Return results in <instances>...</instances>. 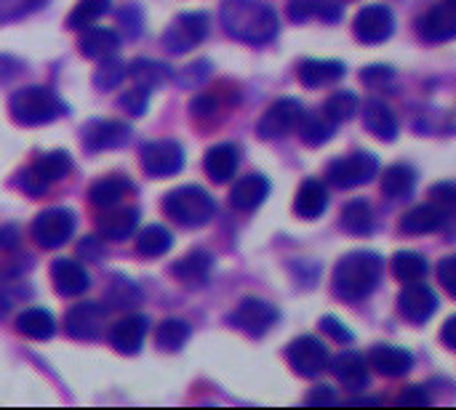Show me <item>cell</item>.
Masks as SVG:
<instances>
[{
  "instance_id": "e575fe53",
  "label": "cell",
  "mask_w": 456,
  "mask_h": 410,
  "mask_svg": "<svg viewBox=\"0 0 456 410\" xmlns=\"http://www.w3.org/2000/svg\"><path fill=\"white\" fill-rule=\"evenodd\" d=\"M414 184H417V171L406 163H398V165H390L382 176V192L387 197H409L414 192Z\"/></svg>"
},
{
  "instance_id": "f546056e",
  "label": "cell",
  "mask_w": 456,
  "mask_h": 410,
  "mask_svg": "<svg viewBox=\"0 0 456 410\" xmlns=\"http://www.w3.org/2000/svg\"><path fill=\"white\" fill-rule=\"evenodd\" d=\"M128 195H134V184L126 179V176H104L99 181L91 184L88 189V197L96 208H112V205H120Z\"/></svg>"
},
{
  "instance_id": "3957f363",
  "label": "cell",
  "mask_w": 456,
  "mask_h": 410,
  "mask_svg": "<svg viewBox=\"0 0 456 410\" xmlns=\"http://www.w3.org/2000/svg\"><path fill=\"white\" fill-rule=\"evenodd\" d=\"M8 112H11L13 123L27 125V128H35V125L53 123L64 112V104L45 85H24V88H19V91L11 93Z\"/></svg>"
},
{
  "instance_id": "83f0119b",
  "label": "cell",
  "mask_w": 456,
  "mask_h": 410,
  "mask_svg": "<svg viewBox=\"0 0 456 410\" xmlns=\"http://www.w3.org/2000/svg\"><path fill=\"white\" fill-rule=\"evenodd\" d=\"M77 48H80V53H83L86 59L102 61V59L112 56V53L120 48V37H118V32L110 29V27H88V29L80 35Z\"/></svg>"
},
{
  "instance_id": "60d3db41",
  "label": "cell",
  "mask_w": 456,
  "mask_h": 410,
  "mask_svg": "<svg viewBox=\"0 0 456 410\" xmlns=\"http://www.w3.org/2000/svg\"><path fill=\"white\" fill-rule=\"evenodd\" d=\"M107 11H110V0H77L72 13L67 16V27L69 29H86L96 19H102Z\"/></svg>"
},
{
  "instance_id": "f5cc1de1",
  "label": "cell",
  "mask_w": 456,
  "mask_h": 410,
  "mask_svg": "<svg viewBox=\"0 0 456 410\" xmlns=\"http://www.w3.org/2000/svg\"><path fill=\"white\" fill-rule=\"evenodd\" d=\"M313 16V0H289V19L291 21H307Z\"/></svg>"
},
{
  "instance_id": "8d00e7d4",
  "label": "cell",
  "mask_w": 456,
  "mask_h": 410,
  "mask_svg": "<svg viewBox=\"0 0 456 410\" xmlns=\"http://www.w3.org/2000/svg\"><path fill=\"white\" fill-rule=\"evenodd\" d=\"M128 75L142 88H158V85H163L171 77V67L163 64V61H155V59H136L128 67Z\"/></svg>"
},
{
  "instance_id": "bcb514c9",
  "label": "cell",
  "mask_w": 456,
  "mask_h": 410,
  "mask_svg": "<svg viewBox=\"0 0 456 410\" xmlns=\"http://www.w3.org/2000/svg\"><path fill=\"white\" fill-rule=\"evenodd\" d=\"M393 77H395V69H393V67H385V64H374V67H366V69L361 72V80H363L366 85H374V88L387 85Z\"/></svg>"
},
{
  "instance_id": "2e32d148",
  "label": "cell",
  "mask_w": 456,
  "mask_h": 410,
  "mask_svg": "<svg viewBox=\"0 0 456 410\" xmlns=\"http://www.w3.org/2000/svg\"><path fill=\"white\" fill-rule=\"evenodd\" d=\"M398 310H401V315L409 320V323H417V326H422V323H428L433 315H436V310H438V296H436V291L433 288H428L425 283H406V288L401 291V296H398Z\"/></svg>"
},
{
  "instance_id": "ba28073f",
  "label": "cell",
  "mask_w": 456,
  "mask_h": 410,
  "mask_svg": "<svg viewBox=\"0 0 456 410\" xmlns=\"http://www.w3.org/2000/svg\"><path fill=\"white\" fill-rule=\"evenodd\" d=\"M302 117H305V107H302L299 99H291V96L278 99V101H273V104L267 107V112L259 117L256 133H259L262 139H267V141H270V139H283L286 133H291V131L299 128Z\"/></svg>"
},
{
  "instance_id": "9a60e30c",
  "label": "cell",
  "mask_w": 456,
  "mask_h": 410,
  "mask_svg": "<svg viewBox=\"0 0 456 410\" xmlns=\"http://www.w3.org/2000/svg\"><path fill=\"white\" fill-rule=\"evenodd\" d=\"M238 88H230L227 83H219L216 88L211 91H203L198 93L192 101H190V112L192 117L203 125V123H216L214 117L219 115H227V109H232L238 104Z\"/></svg>"
},
{
  "instance_id": "8fae6325",
  "label": "cell",
  "mask_w": 456,
  "mask_h": 410,
  "mask_svg": "<svg viewBox=\"0 0 456 410\" xmlns=\"http://www.w3.org/2000/svg\"><path fill=\"white\" fill-rule=\"evenodd\" d=\"M286 360L305 379L321 376L329 368V363H331L326 344L321 339H315V336H299V339H294L289 344V350H286Z\"/></svg>"
},
{
  "instance_id": "7bdbcfd3",
  "label": "cell",
  "mask_w": 456,
  "mask_h": 410,
  "mask_svg": "<svg viewBox=\"0 0 456 410\" xmlns=\"http://www.w3.org/2000/svg\"><path fill=\"white\" fill-rule=\"evenodd\" d=\"M358 112V96L353 91H337L326 99L323 104V115L331 117L334 123H345Z\"/></svg>"
},
{
  "instance_id": "680465c9",
  "label": "cell",
  "mask_w": 456,
  "mask_h": 410,
  "mask_svg": "<svg viewBox=\"0 0 456 410\" xmlns=\"http://www.w3.org/2000/svg\"><path fill=\"white\" fill-rule=\"evenodd\" d=\"M13 235H16V232H13V227L0 229V245H3V248H11V245H13Z\"/></svg>"
},
{
  "instance_id": "e0dca14e",
  "label": "cell",
  "mask_w": 456,
  "mask_h": 410,
  "mask_svg": "<svg viewBox=\"0 0 456 410\" xmlns=\"http://www.w3.org/2000/svg\"><path fill=\"white\" fill-rule=\"evenodd\" d=\"M128 139H131V128L120 120H91L88 125H83V144L91 152L118 149L128 144Z\"/></svg>"
},
{
  "instance_id": "f6af8a7d",
  "label": "cell",
  "mask_w": 456,
  "mask_h": 410,
  "mask_svg": "<svg viewBox=\"0 0 456 410\" xmlns=\"http://www.w3.org/2000/svg\"><path fill=\"white\" fill-rule=\"evenodd\" d=\"M430 197L436 205H441L444 211H456V181H441L430 189Z\"/></svg>"
},
{
  "instance_id": "91938a15",
  "label": "cell",
  "mask_w": 456,
  "mask_h": 410,
  "mask_svg": "<svg viewBox=\"0 0 456 410\" xmlns=\"http://www.w3.org/2000/svg\"><path fill=\"white\" fill-rule=\"evenodd\" d=\"M446 3H452V5H456V0H446Z\"/></svg>"
},
{
  "instance_id": "f1b7e54d",
  "label": "cell",
  "mask_w": 456,
  "mask_h": 410,
  "mask_svg": "<svg viewBox=\"0 0 456 410\" xmlns=\"http://www.w3.org/2000/svg\"><path fill=\"white\" fill-rule=\"evenodd\" d=\"M211 267H214V259L211 253L206 251H190L187 256H182L174 267H171V275L182 283V285H203L211 275Z\"/></svg>"
},
{
  "instance_id": "4dcf8cb0",
  "label": "cell",
  "mask_w": 456,
  "mask_h": 410,
  "mask_svg": "<svg viewBox=\"0 0 456 410\" xmlns=\"http://www.w3.org/2000/svg\"><path fill=\"white\" fill-rule=\"evenodd\" d=\"M329 205V192H326V184L318 181V179H305L299 192H297V200H294V211L297 216L302 219H318L323 216Z\"/></svg>"
},
{
  "instance_id": "ee69618b",
  "label": "cell",
  "mask_w": 456,
  "mask_h": 410,
  "mask_svg": "<svg viewBox=\"0 0 456 410\" xmlns=\"http://www.w3.org/2000/svg\"><path fill=\"white\" fill-rule=\"evenodd\" d=\"M118 104H120V109H126L128 115L139 117V115H144V109H147V104H150V88L134 85V88H128V91L120 93Z\"/></svg>"
},
{
  "instance_id": "11a10c76",
  "label": "cell",
  "mask_w": 456,
  "mask_h": 410,
  "mask_svg": "<svg viewBox=\"0 0 456 410\" xmlns=\"http://www.w3.org/2000/svg\"><path fill=\"white\" fill-rule=\"evenodd\" d=\"M401 403H403V406H428L430 398H428L419 387H409V390L401 395Z\"/></svg>"
},
{
  "instance_id": "30bf717a",
  "label": "cell",
  "mask_w": 456,
  "mask_h": 410,
  "mask_svg": "<svg viewBox=\"0 0 456 410\" xmlns=\"http://www.w3.org/2000/svg\"><path fill=\"white\" fill-rule=\"evenodd\" d=\"M230 323H232V328L243 331L246 336L262 339V336L278 323V310H275L270 301H265V299L248 296V299H243V301L232 310Z\"/></svg>"
},
{
  "instance_id": "6f0895ef",
  "label": "cell",
  "mask_w": 456,
  "mask_h": 410,
  "mask_svg": "<svg viewBox=\"0 0 456 410\" xmlns=\"http://www.w3.org/2000/svg\"><path fill=\"white\" fill-rule=\"evenodd\" d=\"M77 251H80V256H86V259H96V256H99V248H96V240H94V237H86V243H83Z\"/></svg>"
},
{
  "instance_id": "7c38bea8",
  "label": "cell",
  "mask_w": 456,
  "mask_h": 410,
  "mask_svg": "<svg viewBox=\"0 0 456 410\" xmlns=\"http://www.w3.org/2000/svg\"><path fill=\"white\" fill-rule=\"evenodd\" d=\"M206 35H208V16L206 13H200V11L179 13L174 19V24L166 29L163 45L171 53H187L190 48H195L198 43H203Z\"/></svg>"
},
{
  "instance_id": "603a6c76",
  "label": "cell",
  "mask_w": 456,
  "mask_h": 410,
  "mask_svg": "<svg viewBox=\"0 0 456 410\" xmlns=\"http://www.w3.org/2000/svg\"><path fill=\"white\" fill-rule=\"evenodd\" d=\"M446 221H449V211H444L436 203H428V205H417L403 213L401 232L403 235H430V232L444 229Z\"/></svg>"
},
{
  "instance_id": "ac0fdd59",
  "label": "cell",
  "mask_w": 456,
  "mask_h": 410,
  "mask_svg": "<svg viewBox=\"0 0 456 410\" xmlns=\"http://www.w3.org/2000/svg\"><path fill=\"white\" fill-rule=\"evenodd\" d=\"M147 318L142 315H128L123 320H118L110 331H107V339L110 344L120 352V355H139L142 344H144V336H147Z\"/></svg>"
},
{
  "instance_id": "816d5d0a",
  "label": "cell",
  "mask_w": 456,
  "mask_h": 410,
  "mask_svg": "<svg viewBox=\"0 0 456 410\" xmlns=\"http://www.w3.org/2000/svg\"><path fill=\"white\" fill-rule=\"evenodd\" d=\"M321 328H323L331 339H337L339 344H350V342H353V334H350L337 318H323V320H321Z\"/></svg>"
},
{
  "instance_id": "836d02e7",
  "label": "cell",
  "mask_w": 456,
  "mask_h": 410,
  "mask_svg": "<svg viewBox=\"0 0 456 410\" xmlns=\"http://www.w3.org/2000/svg\"><path fill=\"white\" fill-rule=\"evenodd\" d=\"M171 245H174V237H171V232H168L163 224H150V227H144V229L139 232V237H136V251H139L142 256H147V259H160V256H166V253L171 251Z\"/></svg>"
},
{
  "instance_id": "277c9868",
  "label": "cell",
  "mask_w": 456,
  "mask_h": 410,
  "mask_svg": "<svg viewBox=\"0 0 456 410\" xmlns=\"http://www.w3.org/2000/svg\"><path fill=\"white\" fill-rule=\"evenodd\" d=\"M163 211L179 227L198 229V227H203V224H208L214 219L216 203L203 187L187 184V187H176L174 192H168L163 197Z\"/></svg>"
},
{
  "instance_id": "44dd1931",
  "label": "cell",
  "mask_w": 456,
  "mask_h": 410,
  "mask_svg": "<svg viewBox=\"0 0 456 410\" xmlns=\"http://www.w3.org/2000/svg\"><path fill=\"white\" fill-rule=\"evenodd\" d=\"M270 195V181L262 176V173H248L243 179L235 181V187L230 189V205L235 211H256Z\"/></svg>"
},
{
  "instance_id": "ffe728a7",
  "label": "cell",
  "mask_w": 456,
  "mask_h": 410,
  "mask_svg": "<svg viewBox=\"0 0 456 410\" xmlns=\"http://www.w3.org/2000/svg\"><path fill=\"white\" fill-rule=\"evenodd\" d=\"M419 35L428 43H446L456 37V5L444 3V5H433L422 21H419Z\"/></svg>"
},
{
  "instance_id": "4316f807",
  "label": "cell",
  "mask_w": 456,
  "mask_h": 410,
  "mask_svg": "<svg viewBox=\"0 0 456 410\" xmlns=\"http://www.w3.org/2000/svg\"><path fill=\"white\" fill-rule=\"evenodd\" d=\"M238 163H240V152L235 144H216L203 157V168H206L208 179L216 184L230 181L238 171Z\"/></svg>"
},
{
  "instance_id": "d4e9b609",
  "label": "cell",
  "mask_w": 456,
  "mask_h": 410,
  "mask_svg": "<svg viewBox=\"0 0 456 410\" xmlns=\"http://www.w3.org/2000/svg\"><path fill=\"white\" fill-rule=\"evenodd\" d=\"M331 374L339 384H345L350 392H361L369 387V363L358 352H342L331 363Z\"/></svg>"
},
{
  "instance_id": "7402d4cb",
  "label": "cell",
  "mask_w": 456,
  "mask_h": 410,
  "mask_svg": "<svg viewBox=\"0 0 456 410\" xmlns=\"http://www.w3.org/2000/svg\"><path fill=\"white\" fill-rule=\"evenodd\" d=\"M369 366L385 379H398L414 368V358H411V352H406L401 347L379 344L369 352Z\"/></svg>"
},
{
  "instance_id": "7dc6e473",
  "label": "cell",
  "mask_w": 456,
  "mask_h": 410,
  "mask_svg": "<svg viewBox=\"0 0 456 410\" xmlns=\"http://www.w3.org/2000/svg\"><path fill=\"white\" fill-rule=\"evenodd\" d=\"M313 16H318L326 24H334L342 19V3L339 0H313Z\"/></svg>"
},
{
  "instance_id": "6da1fadb",
  "label": "cell",
  "mask_w": 456,
  "mask_h": 410,
  "mask_svg": "<svg viewBox=\"0 0 456 410\" xmlns=\"http://www.w3.org/2000/svg\"><path fill=\"white\" fill-rule=\"evenodd\" d=\"M222 27L230 37L262 45L278 35V13L265 0H224L222 3Z\"/></svg>"
},
{
  "instance_id": "8992f818",
  "label": "cell",
  "mask_w": 456,
  "mask_h": 410,
  "mask_svg": "<svg viewBox=\"0 0 456 410\" xmlns=\"http://www.w3.org/2000/svg\"><path fill=\"white\" fill-rule=\"evenodd\" d=\"M75 232V213L69 208H48L32 221V240L43 251L61 248Z\"/></svg>"
},
{
  "instance_id": "d590c367",
  "label": "cell",
  "mask_w": 456,
  "mask_h": 410,
  "mask_svg": "<svg viewBox=\"0 0 456 410\" xmlns=\"http://www.w3.org/2000/svg\"><path fill=\"white\" fill-rule=\"evenodd\" d=\"M342 227L345 232L350 235H358V237H369L374 232V211L366 200H353L345 205L342 211Z\"/></svg>"
},
{
  "instance_id": "52a82bcc",
  "label": "cell",
  "mask_w": 456,
  "mask_h": 410,
  "mask_svg": "<svg viewBox=\"0 0 456 410\" xmlns=\"http://www.w3.org/2000/svg\"><path fill=\"white\" fill-rule=\"evenodd\" d=\"M139 160L144 173H150L152 179H168L184 168V149L174 139H158L142 147Z\"/></svg>"
},
{
  "instance_id": "c3c4849f",
  "label": "cell",
  "mask_w": 456,
  "mask_h": 410,
  "mask_svg": "<svg viewBox=\"0 0 456 410\" xmlns=\"http://www.w3.org/2000/svg\"><path fill=\"white\" fill-rule=\"evenodd\" d=\"M118 24L126 27V32L131 37H136L142 32V11H139V5H126L123 11H118Z\"/></svg>"
},
{
  "instance_id": "4fadbf2b",
  "label": "cell",
  "mask_w": 456,
  "mask_h": 410,
  "mask_svg": "<svg viewBox=\"0 0 456 410\" xmlns=\"http://www.w3.org/2000/svg\"><path fill=\"white\" fill-rule=\"evenodd\" d=\"M393 29H395V16H393L390 5H385V3L366 5V8L355 16V21H353L355 37H358L361 43H369V45L385 43V40L393 35Z\"/></svg>"
},
{
  "instance_id": "5bb4252c",
  "label": "cell",
  "mask_w": 456,
  "mask_h": 410,
  "mask_svg": "<svg viewBox=\"0 0 456 410\" xmlns=\"http://www.w3.org/2000/svg\"><path fill=\"white\" fill-rule=\"evenodd\" d=\"M104 323H107V310L96 301H83L67 312L64 331H67V336H72L77 342H94L102 336Z\"/></svg>"
},
{
  "instance_id": "b9f144b4",
  "label": "cell",
  "mask_w": 456,
  "mask_h": 410,
  "mask_svg": "<svg viewBox=\"0 0 456 410\" xmlns=\"http://www.w3.org/2000/svg\"><path fill=\"white\" fill-rule=\"evenodd\" d=\"M126 75H128V64H123L115 56H107V59H102L99 69L94 72V85L99 91H112L126 80Z\"/></svg>"
},
{
  "instance_id": "ab89813d",
  "label": "cell",
  "mask_w": 456,
  "mask_h": 410,
  "mask_svg": "<svg viewBox=\"0 0 456 410\" xmlns=\"http://www.w3.org/2000/svg\"><path fill=\"white\" fill-rule=\"evenodd\" d=\"M393 272L401 283H417L428 275V261L414 251H401L393 259Z\"/></svg>"
},
{
  "instance_id": "7a4b0ae2",
  "label": "cell",
  "mask_w": 456,
  "mask_h": 410,
  "mask_svg": "<svg viewBox=\"0 0 456 410\" xmlns=\"http://www.w3.org/2000/svg\"><path fill=\"white\" fill-rule=\"evenodd\" d=\"M382 280V256L374 251L347 253L334 269V293L345 301H361Z\"/></svg>"
},
{
  "instance_id": "db71d44e",
  "label": "cell",
  "mask_w": 456,
  "mask_h": 410,
  "mask_svg": "<svg viewBox=\"0 0 456 410\" xmlns=\"http://www.w3.org/2000/svg\"><path fill=\"white\" fill-rule=\"evenodd\" d=\"M334 400H337V398H334L331 387H315V390L307 395L305 403H310V406H331Z\"/></svg>"
},
{
  "instance_id": "d6986e66",
  "label": "cell",
  "mask_w": 456,
  "mask_h": 410,
  "mask_svg": "<svg viewBox=\"0 0 456 410\" xmlns=\"http://www.w3.org/2000/svg\"><path fill=\"white\" fill-rule=\"evenodd\" d=\"M51 283L59 296H80L91 285L86 267L72 259H56L51 264Z\"/></svg>"
},
{
  "instance_id": "9f6ffc18",
  "label": "cell",
  "mask_w": 456,
  "mask_h": 410,
  "mask_svg": "<svg viewBox=\"0 0 456 410\" xmlns=\"http://www.w3.org/2000/svg\"><path fill=\"white\" fill-rule=\"evenodd\" d=\"M441 339H444V344H446L449 350H456V315L446 320V326H444V331H441Z\"/></svg>"
},
{
  "instance_id": "cb8c5ba5",
  "label": "cell",
  "mask_w": 456,
  "mask_h": 410,
  "mask_svg": "<svg viewBox=\"0 0 456 410\" xmlns=\"http://www.w3.org/2000/svg\"><path fill=\"white\" fill-rule=\"evenodd\" d=\"M347 72L345 61H337V59H305L297 69L299 75V83L305 88H323V85H331L337 80H342Z\"/></svg>"
},
{
  "instance_id": "d6a6232c",
  "label": "cell",
  "mask_w": 456,
  "mask_h": 410,
  "mask_svg": "<svg viewBox=\"0 0 456 410\" xmlns=\"http://www.w3.org/2000/svg\"><path fill=\"white\" fill-rule=\"evenodd\" d=\"M363 123H366V128H369L377 139H382V141H395V139H398V117H395V112H393L387 104H382V101H369V104H366Z\"/></svg>"
},
{
  "instance_id": "5b68a950",
  "label": "cell",
  "mask_w": 456,
  "mask_h": 410,
  "mask_svg": "<svg viewBox=\"0 0 456 410\" xmlns=\"http://www.w3.org/2000/svg\"><path fill=\"white\" fill-rule=\"evenodd\" d=\"M72 171V160L67 152L56 149V152H45L40 155L24 173H21V189L29 197H40L48 192V187L59 179H64Z\"/></svg>"
},
{
  "instance_id": "681fc988",
  "label": "cell",
  "mask_w": 456,
  "mask_h": 410,
  "mask_svg": "<svg viewBox=\"0 0 456 410\" xmlns=\"http://www.w3.org/2000/svg\"><path fill=\"white\" fill-rule=\"evenodd\" d=\"M438 280H441V285L456 299V256H446L438 264Z\"/></svg>"
},
{
  "instance_id": "74e56055",
  "label": "cell",
  "mask_w": 456,
  "mask_h": 410,
  "mask_svg": "<svg viewBox=\"0 0 456 410\" xmlns=\"http://www.w3.org/2000/svg\"><path fill=\"white\" fill-rule=\"evenodd\" d=\"M334 128H337V123L331 117H326L323 112L321 115H307L305 112V117H302L297 131H299V136H302V141L307 147H321V144H326L334 136Z\"/></svg>"
},
{
  "instance_id": "f907efd6",
  "label": "cell",
  "mask_w": 456,
  "mask_h": 410,
  "mask_svg": "<svg viewBox=\"0 0 456 410\" xmlns=\"http://www.w3.org/2000/svg\"><path fill=\"white\" fill-rule=\"evenodd\" d=\"M110 299H112L115 307H134V304L139 301V291H136L134 285H126V283H123V285L112 288Z\"/></svg>"
},
{
  "instance_id": "9c48e42d",
  "label": "cell",
  "mask_w": 456,
  "mask_h": 410,
  "mask_svg": "<svg viewBox=\"0 0 456 410\" xmlns=\"http://www.w3.org/2000/svg\"><path fill=\"white\" fill-rule=\"evenodd\" d=\"M379 171V160L371 152H355L329 165V181L339 189H353L369 184Z\"/></svg>"
},
{
  "instance_id": "1f68e13d",
  "label": "cell",
  "mask_w": 456,
  "mask_h": 410,
  "mask_svg": "<svg viewBox=\"0 0 456 410\" xmlns=\"http://www.w3.org/2000/svg\"><path fill=\"white\" fill-rule=\"evenodd\" d=\"M16 331L32 342H45L53 336L56 331V320L48 310H40V307H29L24 310L19 318H16Z\"/></svg>"
},
{
  "instance_id": "484cf974",
  "label": "cell",
  "mask_w": 456,
  "mask_h": 410,
  "mask_svg": "<svg viewBox=\"0 0 456 410\" xmlns=\"http://www.w3.org/2000/svg\"><path fill=\"white\" fill-rule=\"evenodd\" d=\"M136 224H139V211L136 208H128V205L104 208V213L96 221L99 235L104 240H126L136 229Z\"/></svg>"
},
{
  "instance_id": "f35d334b",
  "label": "cell",
  "mask_w": 456,
  "mask_h": 410,
  "mask_svg": "<svg viewBox=\"0 0 456 410\" xmlns=\"http://www.w3.org/2000/svg\"><path fill=\"white\" fill-rule=\"evenodd\" d=\"M187 339H190V326L184 320H176V318L163 320L155 331V344L163 352H179L187 344Z\"/></svg>"
}]
</instances>
